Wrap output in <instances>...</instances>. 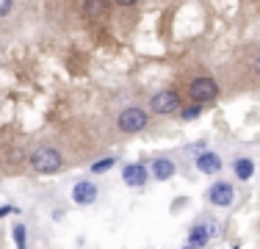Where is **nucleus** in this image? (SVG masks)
I'll return each instance as SVG.
<instances>
[{"label": "nucleus", "mask_w": 260, "mask_h": 249, "mask_svg": "<svg viewBox=\"0 0 260 249\" xmlns=\"http://www.w3.org/2000/svg\"><path fill=\"white\" fill-rule=\"evenodd\" d=\"M30 166L42 174H50V172H58L61 166H64V158H61V152L53 147H39V149L30 152Z\"/></svg>", "instance_id": "obj_1"}, {"label": "nucleus", "mask_w": 260, "mask_h": 249, "mask_svg": "<svg viewBox=\"0 0 260 249\" xmlns=\"http://www.w3.org/2000/svg\"><path fill=\"white\" fill-rule=\"evenodd\" d=\"M116 124H119V130H125V133H139V130L147 128V111L130 105V108H125V111L119 114Z\"/></svg>", "instance_id": "obj_2"}, {"label": "nucleus", "mask_w": 260, "mask_h": 249, "mask_svg": "<svg viewBox=\"0 0 260 249\" xmlns=\"http://www.w3.org/2000/svg\"><path fill=\"white\" fill-rule=\"evenodd\" d=\"M150 108H152V114H158V116H169V114H175V111H180V97H177V91H158L155 97L150 100Z\"/></svg>", "instance_id": "obj_3"}, {"label": "nucleus", "mask_w": 260, "mask_h": 249, "mask_svg": "<svg viewBox=\"0 0 260 249\" xmlns=\"http://www.w3.org/2000/svg\"><path fill=\"white\" fill-rule=\"evenodd\" d=\"M188 91H191V97H194V103H208V100H213L219 95V86L210 78H197L194 83L188 86Z\"/></svg>", "instance_id": "obj_4"}, {"label": "nucleus", "mask_w": 260, "mask_h": 249, "mask_svg": "<svg viewBox=\"0 0 260 249\" xmlns=\"http://www.w3.org/2000/svg\"><path fill=\"white\" fill-rule=\"evenodd\" d=\"M233 197H235L233 185L224 183V180L213 183V185H210V191H208V202H210V205H219V208H227V205H233Z\"/></svg>", "instance_id": "obj_5"}, {"label": "nucleus", "mask_w": 260, "mask_h": 249, "mask_svg": "<svg viewBox=\"0 0 260 249\" xmlns=\"http://www.w3.org/2000/svg\"><path fill=\"white\" fill-rule=\"evenodd\" d=\"M72 199L78 205H91L97 199V185L91 180H80V183H75V189H72Z\"/></svg>", "instance_id": "obj_6"}, {"label": "nucleus", "mask_w": 260, "mask_h": 249, "mask_svg": "<svg viewBox=\"0 0 260 249\" xmlns=\"http://www.w3.org/2000/svg\"><path fill=\"white\" fill-rule=\"evenodd\" d=\"M147 177H150V169H147L144 164H130L125 166V172H122V180H125V185H144Z\"/></svg>", "instance_id": "obj_7"}, {"label": "nucleus", "mask_w": 260, "mask_h": 249, "mask_svg": "<svg viewBox=\"0 0 260 249\" xmlns=\"http://www.w3.org/2000/svg\"><path fill=\"white\" fill-rule=\"evenodd\" d=\"M152 177L155 180H169L172 174H175L177 169H175V161H169V158H155L152 161Z\"/></svg>", "instance_id": "obj_8"}, {"label": "nucleus", "mask_w": 260, "mask_h": 249, "mask_svg": "<svg viewBox=\"0 0 260 249\" xmlns=\"http://www.w3.org/2000/svg\"><path fill=\"white\" fill-rule=\"evenodd\" d=\"M197 169H202V172H208V174L219 172V169H221V158H219V152H202L200 158H197Z\"/></svg>", "instance_id": "obj_9"}, {"label": "nucleus", "mask_w": 260, "mask_h": 249, "mask_svg": "<svg viewBox=\"0 0 260 249\" xmlns=\"http://www.w3.org/2000/svg\"><path fill=\"white\" fill-rule=\"evenodd\" d=\"M208 238H210V230L205 227V224H197V227L188 233V244H191V249H202V246L208 244Z\"/></svg>", "instance_id": "obj_10"}, {"label": "nucleus", "mask_w": 260, "mask_h": 249, "mask_svg": "<svg viewBox=\"0 0 260 249\" xmlns=\"http://www.w3.org/2000/svg\"><path fill=\"white\" fill-rule=\"evenodd\" d=\"M233 169H235V177H238V180H249L252 172H255V164H252L249 158H238L233 164Z\"/></svg>", "instance_id": "obj_11"}, {"label": "nucleus", "mask_w": 260, "mask_h": 249, "mask_svg": "<svg viewBox=\"0 0 260 249\" xmlns=\"http://www.w3.org/2000/svg\"><path fill=\"white\" fill-rule=\"evenodd\" d=\"M200 114H202V105H200V103H191V105H183V108H180V116H183L185 122L197 119Z\"/></svg>", "instance_id": "obj_12"}, {"label": "nucleus", "mask_w": 260, "mask_h": 249, "mask_svg": "<svg viewBox=\"0 0 260 249\" xmlns=\"http://www.w3.org/2000/svg\"><path fill=\"white\" fill-rule=\"evenodd\" d=\"M108 11V3H97V0H89L86 3V14H94V17H100Z\"/></svg>", "instance_id": "obj_13"}, {"label": "nucleus", "mask_w": 260, "mask_h": 249, "mask_svg": "<svg viewBox=\"0 0 260 249\" xmlns=\"http://www.w3.org/2000/svg\"><path fill=\"white\" fill-rule=\"evenodd\" d=\"M14 244H17V249H28L25 246V227L22 224H14Z\"/></svg>", "instance_id": "obj_14"}, {"label": "nucleus", "mask_w": 260, "mask_h": 249, "mask_svg": "<svg viewBox=\"0 0 260 249\" xmlns=\"http://www.w3.org/2000/svg\"><path fill=\"white\" fill-rule=\"evenodd\" d=\"M116 164V158H105V161H97L94 166H91V172H105V169H111V166Z\"/></svg>", "instance_id": "obj_15"}, {"label": "nucleus", "mask_w": 260, "mask_h": 249, "mask_svg": "<svg viewBox=\"0 0 260 249\" xmlns=\"http://www.w3.org/2000/svg\"><path fill=\"white\" fill-rule=\"evenodd\" d=\"M11 9H14V3H9V0H0V17H6Z\"/></svg>", "instance_id": "obj_16"}, {"label": "nucleus", "mask_w": 260, "mask_h": 249, "mask_svg": "<svg viewBox=\"0 0 260 249\" xmlns=\"http://www.w3.org/2000/svg\"><path fill=\"white\" fill-rule=\"evenodd\" d=\"M11 210H14V208H9V205H6V208H0V216H9Z\"/></svg>", "instance_id": "obj_17"}, {"label": "nucleus", "mask_w": 260, "mask_h": 249, "mask_svg": "<svg viewBox=\"0 0 260 249\" xmlns=\"http://www.w3.org/2000/svg\"><path fill=\"white\" fill-rule=\"evenodd\" d=\"M255 72H257V75H260V53H257V55H255Z\"/></svg>", "instance_id": "obj_18"}, {"label": "nucleus", "mask_w": 260, "mask_h": 249, "mask_svg": "<svg viewBox=\"0 0 260 249\" xmlns=\"http://www.w3.org/2000/svg\"><path fill=\"white\" fill-rule=\"evenodd\" d=\"M185 249H191V246H185Z\"/></svg>", "instance_id": "obj_19"}]
</instances>
